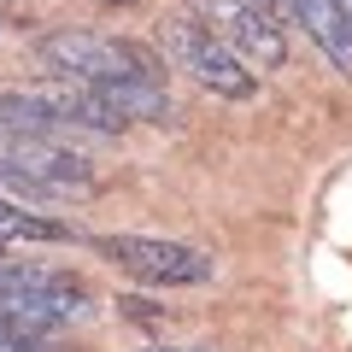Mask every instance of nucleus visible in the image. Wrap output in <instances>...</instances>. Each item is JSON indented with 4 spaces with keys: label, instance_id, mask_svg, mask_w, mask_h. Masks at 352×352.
Segmentation results:
<instances>
[{
    "label": "nucleus",
    "instance_id": "1",
    "mask_svg": "<svg viewBox=\"0 0 352 352\" xmlns=\"http://www.w3.org/2000/svg\"><path fill=\"white\" fill-rule=\"evenodd\" d=\"M41 65L53 76H71V82L106 88V82H164V59L147 53L141 41L124 36H94V30H53L41 36Z\"/></svg>",
    "mask_w": 352,
    "mask_h": 352
},
{
    "label": "nucleus",
    "instance_id": "2",
    "mask_svg": "<svg viewBox=\"0 0 352 352\" xmlns=\"http://www.w3.org/2000/svg\"><path fill=\"white\" fill-rule=\"evenodd\" d=\"M0 182L24 194H76V200L100 188L88 153L65 147L59 135H12V129H0Z\"/></svg>",
    "mask_w": 352,
    "mask_h": 352
},
{
    "label": "nucleus",
    "instance_id": "3",
    "mask_svg": "<svg viewBox=\"0 0 352 352\" xmlns=\"http://www.w3.org/2000/svg\"><path fill=\"white\" fill-rule=\"evenodd\" d=\"M159 41H164V53H170L200 88H212V94H223V100H252L258 71H252L229 41H217L200 18H170V24L159 30Z\"/></svg>",
    "mask_w": 352,
    "mask_h": 352
},
{
    "label": "nucleus",
    "instance_id": "4",
    "mask_svg": "<svg viewBox=\"0 0 352 352\" xmlns=\"http://www.w3.org/2000/svg\"><path fill=\"white\" fill-rule=\"evenodd\" d=\"M0 305L18 311L36 329H65L76 317H88V288L65 270H36V264H0Z\"/></svg>",
    "mask_w": 352,
    "mask_h": 352
},
{
    "label": "nucleus",
    "instance_id": "5",
    "mask_svg": "<svg viewBox=\"0 0 352 352\" xmlns=\"http://www.w3.org/2000/svg\"><path fill=\"white\" fill-rule=\"evenodd\" d=\"M94 247L106 252V258L118 264V270H129V276L153 282V288H200V282H212V252L200 247H182V241H153V235H100Z\"/></svg>",
    "mask_w": 352,
    "mask_h": 352
},
{
    "label": "nucleus",
    "instance_id": "6",
    "mask_svg": "<svg viewBox=\"0 0 352 352\" xmlns=\"http://www.w3.org/2000/svg\"><path fill=\"white\" fill-rule=\"evenodd\" d=\"M200 12H206V30L217 41H229L247 65H258V71H282L288 65V36L264 12V0H200Z\"/></svg>",
    "mask_w": 352,
    "mask_h": 352
},
{
    "label": "nucleus",
    "instance_id": "7",
    "mask_svg": "<svg viewBox=\"0 0 352 352\" xmlns=\"http://www.w3.org/2000/svg\"><path fill=\"white\" fill-rule=\"evenodd\" d=\"M36 94L53 106V118H59L65 129H88V135H118L124 129V118L112 112V106L94 94L88 82H71V76H47V82H36Z\"/></svg>",
    "mask_w": 352,
    "mask_h": 352
},
{
    "label": "nucleus",
    "instance_id": "8",
    "mask_svg": "<svg viewBox=\"0 0 352 352\" xmlns=\"http://www.w3.org/2000/svg\"><path fill=\"white\" fill-rule=\"evenodd\" d=\"M288 6H294V18L305 24V36L323 47V59L352 76V24L340 18L335 0H288Z\"/></svg>",
    "mask_w": 352,
    "mask_h": 352
},
{
    "label": "nucleus",
    "instance_id": "9",
    "mask_svg": "<svg viewBox=\"0 0 352 352\" xmlns=\"http://www.w3.org/2000/svg\"><path fill=\"white\" fill-rule=\"evenodd\" d=\"M0 129H12V135H65V124L53 118V106L36 88H0Z\"/></svg>",
    "mask_w": 352,
    "mask_h": 352
},
{
    "label": "nucleus",
    "instance_id": "10",
    "mask_svg": "<svg viewBox=\"0 0 352 352\" xmlns=\"http://www.w3.org/2000/svg\"><path fill=\"white\" fill-rule=\"evenodd\" d=\"M0 352H47V329L24 323L18 311L0 305Z\"/></svg>",
    "mask_w": 352,
    "mask_h": 352
},
{
    "label": "nucleus",
    "instance_id": "11",
    "mask_svg": "<svg viewBox=\"0 0 352 352\" xmlns=\"http://www.w3.org/2000/svg\"><path fill=\"white\" fill-rule=\"evenodd\" d=\"M335 6H340V18H346V24H352V0H335Z\"/></svg>",
    "mask_w": 352,
    "mask_h": 352
},
{
    "label": "nucleus",
    "instance_id": "12",
    "mask_svg": "<svg viewBox=\"0 0 352 352\" xmlns=\"http://www.w3.org/2000/svg\"><path fill=\"white\" fill-rule=\"evenodd\" d=\"M159 352H206V346H159Z\"/></svg>",
    "mask_w": 352,
    "mask_h": 352
},
{
    "label": "nucleus",
    "instance_id": "13",
    "mask_svg": "<svg viewBox=\"0 0 352 352\" xmlns=\"http://www.w3.org/2000/svg\"><path fill=\"white\" fill-rule=\"evenodd\" d=\"M100 6H129V0H100Z\"/></svg>",
    "mask_w": 352,
    "mask_h": 352
}]
</instances>
